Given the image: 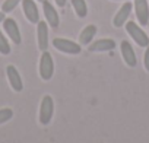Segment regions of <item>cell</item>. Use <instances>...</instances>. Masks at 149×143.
Masks as SVG:
<instances>
[{"mask_svg":"<svg viewBox=\"0 0 149 143\" xmlns=\"http://www.w3.org/2000/svg\"><path fill=\"white\" fill-rule=\"evenodd\" d=\"M126 31L139 47H148L149 45V37L146 35V32L140 26H137L136 22H132V21L127 22L126 24Z\"/></svg>","mask_w":149,"mask_h":143,"instance_id":"obj_1","label":"cell"},{"mask_svg":"<svg viewBox=\"0 0 149 143\" xmlns=\"http://www.w3.org/2000/svg\"><path fill=\"white\" fill-rule=\"evenodd\" d=\"M54 75V61H53V56L45 50L41 54L40 58V76L44 81H50Z\"/></svg>","mask_w":149,"mask_h":143,"instance_id":"obj_2","label":"cell"},{"mask_svg":"<svg viewBox=\"0 0 149 143\" xmlns=\"http://www.w3.org/2000/svg\"><path fill=\"white\" fill-rule=\"evenodd\" d=\"M54 114V101L50 95H45L41 99L40 105V123L42 126H48Z\"/></svg>","mask_w":149,"mask_h":143,"instance_id":"obj_3","label":"cell"},{"mask_svg":"<svg viewBox=\"0 0 149 143\" xmlns=\"http://www.w3.org/2000/svg\"><path fill=\"white\" fill-rule=\"evenodd\" d=\"M53 45L58 51L66 53V54H72V56L79 54L81 50H82L79 44H76L74 41H70V40H66V38H54L53 40Z\"/></svg>","mask_w":149,"mask_h":143,"instance_id":"obj_4","label":"cell"},{"mask_svg":"<svg viewBox=\"0 0 149 143\" xmlns=\"http://www.w3.org/2000/svg\"><path fill=\"white\" fill-rule=\"evenodd\" d=\"M134 12H136L137 22L142 26L149 25V5H148V0H134Z\"/></svg>","mask_w":149,"mask_h":143,"instance_id":"obj_5","label":"cell"},{"mask_svg":"<svg viewBox=\"0 0 149 143\" xmlns=\"http://www.w3.org/2000/svg\"><path fill=\"white\" fill-rule=\"evenodd\" d=\"M3 28H5V32L9 35V38L15 42V44H21L22 38H21V31H19V26L16 24L15 19L12 18H6L3 21Z\"/></svg>","mask_w":149,"mask_h":143,"instance_id":"obj_6","label":"cell"},{"mask_svg":"<svg viewBox=\"0 0 149 143\" xmlns=\"http://www.w3.org/2000/svg\"><path fill=\"white\" fill-rule=\"evenodd\" d=\"M22 9L26 16V19L31 24H38L40 22V12L37 8V3L34 0H22Z\"/></svg>","mask_w":149,"mask_h":143,"instance_id":"obj_7","label":"cell"},{"mask_svg":"<svg viewBox=\"0 0 149 143\" xmlns=\"http://www.w3.org/2000/svg\"><path fill=\"white\" fill-rule=\"evenodd\" d=\"M120 48H121V56H123L124 63H126L129 67H136V64H137V57H136V54H134V50H133L132 44L124 40V41H121Z\"/></svg>","mask_w":149,"mask_h":143,"instance_id":"obj_8","label":"cell"},{"mask_svg":"<svg viewBox=\"0 0 149 143\" xmlns=\"http://www.w3.org/2000/svg\"><path fill=\"white\" fill-rule=\"evenodd\" d=\"M6 75H8V79H9V83L12 86V89L15 92H21L24 89V82L21 79V75H19V72L15 66H8L6 67Z\"/></svg>","mask_w":149,"mask_h":143,"instance_id":"obj_9","label":"cell"},{"mask_svg":"<svg viewBox=\"0 0 149 143\" xmlns=\"http://www.w3.org/2000/svg\"><path fill=\"white\" fill-rule=\"evenodd\" d=\"M42 9H44V16L47 19V24L51 26V28H57L58 24H60V19H58V13L57 10L54 9V6L48 2V0H44L42 2Z\"/></svg>","mask_w":149,"mask_h":143,"instance_id":"obj_10","label":"cell"},{"mask_svg":"<svg viewBox=\"0 0 149 143\" xmlns=\"http://www.w3.org/2000/svg\"><path fill=\"white\" fill-rule=\"evenodd\" d=\"M132 9H133V5H132L130 2H126V3H124V5H123V6L118 9V12L116 13L114 21H113V25H114L116 28H121V26L126 24L127 18L130 16Z\"/></svg>","mask_w":149,"mask_h":143,"instance_id":"obj_11","label":"cell"},{"mask_svg":"<svg viewBox=\"0 0 149 143\" xmlns=\"http://www.w3.org/2000/svg\"><path fill=\"white\" fill-rule=\"evenodd\" d=\"M37 38H38V48L45 51L48 48V26L44 21L37 24Z\"/></svg>","mask_w":149,"mask_h":143,"instance_id":"obj_12","label":"cell"},{"mask_svg":"<svg viewBox=\"0 0 149 143\" xmlns=\"http://www.w3.org/2000/svg\"><path fill=\"white\" fill-rule=\"evenodd\" d=\"M114 48H116L114 40H111V38H102V40H98V41L89 44L88 51H91V53H102V51H111Z\"/></svg>","mask_w":149,"mask_h":143,"instance_id":"obj_13","label":"cell"},{"mask_svg":"<svg viewBox=\"0 0 149 143\" xmlns=\"http://www.w3.org/2000/svg\"><path fill=\"white\" fill-rule=\"evenodd\" d=\"M95 34H97V26H95V25H88V26L84 28V31L81 32V35H79V42H81V44H85V45L91 44V41H92V38L95 37Z\"/></svg>","mask_w":149,"mask_h":143,"instance_id":"obj_14","label":"cell"},{"mask_svg":"<svg viewBox=\"0 0 149 143\" xmlns=\"http://www.w3.org/2000/svg\"><path fill=\"white\" fill-rule=\"evenodd\" d=\"M72 6L79 18H85L88 15V6L85 0H72Z\"/></svg>","mask_w":149,"mask_h":143,"instance_id":"obj_15","label":"cell"},{"mask_svg":"<svg viewBox=\"0 0 149 143\" xmlns=\"http://www.w3.org/2000/svg\"><path fill=\"white\" fill-rule=\"evenodd\" d=\"M0 54H3V56L10 54V45H9L6 37L3 35L2 29H0Z\"/></svg>","mask_w":149,"mask_h":143,"instance_id":"obj_16","label":"cell"},{"mask_svg":"<svg viewBox=\"0 0 149 143\" xmlns=\"http://www.w3.org/2000/svg\"><path fill=\"white\" fill-rule=\"evenodd\" d=\"M19 2H21V0H5L3 5H2V10L5 13H9V12H12L19 5Z\"/></svg>","mask_w":149,"mask_h":143,"instance_id":"obj_17","label":"cell"},{"mask_svg":"<svg viewBox=\"0 0 149 143\" xmlns=\"http://www.w3.org/2000/svg\"><path fill=\"white\" fill-rule=\"evenodd\" d=\"M12 117H13V111L10 108H2L0 110V124L8 123Z\"/></svg>","mask_w":149,"mask_h":143,"instance_id":"obj_18","label":"cell"},{"mask_svg":"<svg viewBox=\"0 0 149 143\" xmlns=\"http://www.w3.org/2000/svg\"><path fill=\"white\" fill-rule=\"evenodd\" d=\"M143 63H145V69L149 72V45L146 47V51H145V57H143Z\"/></svg>","mask_w":149,"mask_h":143,"instance_id":"obj_19","label":"cell"},{"mask_svg":"<svg viewBox=\"0 0 149 143\" xmlns=\"http://www.w3.org/2000/svg\"><path fill=\"white\" fill-rule=\"evenodd\" d=\"M66 2H67V0H56V5L58 8H64L66 6Z\"/></svg>","mask_w":149,"mask_h":143,"instance_id":"obj_20","label":"cell"},{"mask_svg":"<svg viewBox=\"0 0 149 143\" xmlns=\"http://www.w3.org/2000/svg\"><path fill=\"white\" fill-rule=\"evenodd\" d=\"M5 19H6V18H5V12L2 10V12H0V22H3Z\"/></svg>","mask_w":149,"mask_h":143,"instance_id":"obj_21","label":"cell"},{"mask_svg":"<svg viewBox=\"0 0 149 143\" xmlns=\"http://www.w3.org/2000/svg\"><path fill=\"white\" fill-rule=\"evenodd\" d=\"M38 2H41V3H42V2H44V0H38Z\"/></svg>","mask_w":149,"mask_h":143,"instance_id":"obj_22","label":"cell"},{"mask_svg":"<svg viewBox=\"0 0 149 143\" xmlns=\"http://www.w3.org/2000/svg\"><path fill=\"white\" fill-rule=\"evenodd\" d=\"M124 2H129V0H124Z\"/></svg>","mask_w":149,"mask_h":143,"instance_id":"obj_23","label":"cell"}]
</instances>
